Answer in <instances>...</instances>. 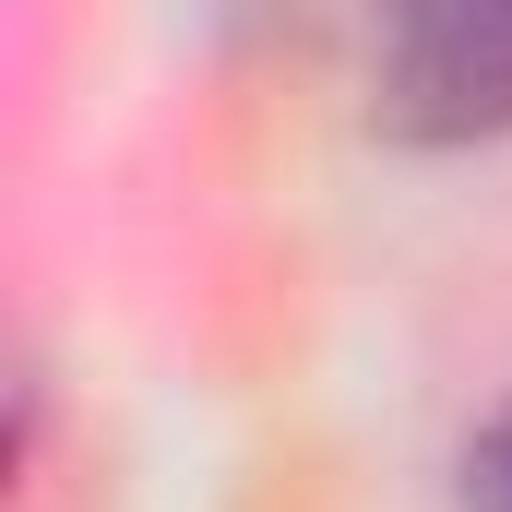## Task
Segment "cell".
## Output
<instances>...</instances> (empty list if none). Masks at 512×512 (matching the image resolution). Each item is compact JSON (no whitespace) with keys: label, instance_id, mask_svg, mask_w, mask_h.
<instances>
[{"label":"cell","instance_id":"obj_1","mask_svg":"<svg viewBox=\"0 0 512 512\" xmlns=\"http://www.w3.org/2000/svg\"><path fill=\"white\" fill-rule=\"evenodd\" d=\"M382 120L405 143L512 131V0H382Z\"/></svg>","mask_w":512,"mask_h":512},{"label":"cell","instance_id":"obj_2","mask_svg":"<svg viewBox=\"0 0 512 512\" xmlns=\"http://www.w3.org/2000/svg\"><path fill=\"white\" fill-rule=\"evenodd\" d=\"M465 489H477V512H512V405H501V429L465 453Z\"/></svg>","mask_w":512,"mask_h":512}]
</instances>
